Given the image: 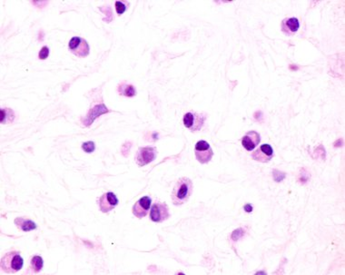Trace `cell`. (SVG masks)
<instances>
[{
    "instance_id": "6da1fadb",
    "label": "cell",
    "mask_w": 345,
    "mask_h": 275,
    "mask_svg": "<svg viewBox=\"0 0 345 275\" xmlns=\"http://www.w3.org/2000/svg\"><path fill=\"white\" fill-rule=\"evenodd\" d=\"M194 184L192 180L187 177L179 179L175 183L172 192V204L175 206H180L189 200L190 196L193 194Z\"/></svg>"
},
{
    "instance_id": "7a4b0ae2",
    "label": "cell",
    "mask_w": 345,
    "mask_h": 275,
    "mask_svg": "<svg viewBox=\"0 0 345 275\" xmlns=\"http://www.w3.org/2000/svg\"><path fill=\"white\" fill-rule=\"evenodd\" d=\"M1 269L6 274H16L23 268L24 260L17 251L6 252L1 258Z\"/></svg>"
},
{
    "instance_id": "3957f363",
    "label": "cell",
    "mask_w": 345,
    "mask_h": 275,
    "mask_svg": "<svg viewBox=\"0 0 345 275\" xmlns=\"http://www.w3.org/2000/svg\"><path fill=\"white\" fill-rule=\"evenodd\" d=\"M207 120V115L204 113L188 112L184 115V125L191 132L195 133L200 131Z\"/></svg>"
},
{
    "instance_id": "277c9868",
    "label": "cell",
    "mask_w": 345,
    "mask_h": 275,
    "mask_svg": "<svg viewBox=\"0 0 345 275\" xmlns=\"http://www.w3.org/2000/svg\"><path fill=\"white\" fill-rule=\"evenodd\" d=\"M170 217L169 208L167 204L160 201H155V204L151 207L150 220L154 223H163Z\"/></svg>"
},
{
    "instance_id": "5b68a950",
    "label": "cell",
    "mask_w": 345,
    "mask_h": 275,
    "mask_svg": "<svg viewBox=\"0 0 345 275\" xmlns=\"http://www.w3.org/2000/svg\"><path fill=\"white\" fill-rule=\"evenodd\" d=\"M69 50L78 58H86L89 55L90 47L86 39L80 36L72 37L69 43Z\"/></svg>"
},
{
    "instance_id": "8992f818",
    "label": "cell",
    "mask_w": 345,
    "mask_h": 275,
    "mask_svg": "<svg viewBox=\"0 0 345 275\" xmlns=\"http://www.w3.org/2000/svg\"><path fill=\"white\" fill-rule=\"evenodd\" d=\"M195 155L196 160L202 165H205L212 160L213 156V151L211 145L207 141L201 140L197 142L195 146Z\"/></svg>"
},
{
    "instance_id": "52a82bcc",
    "label": "cell",
    "mask_w": 345,
    "mask_h": 275,
    "mask_svg": "<svg viewBox=\"0 0 345 275\" xmlns=\"http://www.w3.org/2000/svg\"><path fill=\"white\" fill-rule=\"evenodd\" d=\"M157 156V149L155 147H140L135 156L138 167H142L152 163Z\"/></svg>"
},
{
    "instance_id": "ba28073f",
    "label": "cell",
    "mask_w": 345,
    "mask_h": 275,
    "mask_svg": "<svg viewBox=\"0 0 345 275\" xmlns=\"http://www.w3.org/2000/svg\"><path fill=\"white\" fill-rule=\"evenodd\" d=\"M118 202H119L118 198L114 193L112 192L105 193L98 199L99 210L104 213L111 212L118 205Z\"/></svg>"
},
{
    "instance_id": "9c48e42d",
    "label": "cell",
    "mask_w": 345,
    "mask_h": 275,
    "mask_svg": "<svg viewBox=\"0 0 345 275\" xmlns=\"http://www.w3.org/2000/svg\"><path fill=\"white\" fill-rule=\"evenodd\" d=\"M274 155H275V153H274L273 147L268 143H264V144L260 145V147H258L257 149L253 151L251 156H252L253 160L265 164V163L270 162L273 159Z\"/></svg>"
},
{
    "instance_id": "30bf717a",
    "label": "cell",
    "mask_w": 345,
    "mask_h": 275,
    "mask_svg": "<svg viewBox=\"0 0 345 275\" xmlns=\"http://www.w3.org/2000/svg\"><path fill=\"white\" fill-rule=\"evenodd\" d=\"M152 200L149 196H144L140 198L133 206V214L139 219L145 217L149 212Z\"/></svg>"
},
{
    "instance_id": "8fae6325",
    "label": "cell",
    "mask_w": 345,
    "mask_h": 275,
    "mask_svg": "<svg viewBox=\"0 0 345 275\" xmlns=\"http://www.w3.org/2000/svg\"><path fill=\"white\" fill-rule=\"evenodd\" d=\"M261 142V136L256 131H249L242 138V145L247 151H253Z\"/></svg>"
},
{
    "instance_id": "7c38bea8",
    "label": "cell",
    "mask_w": 345,
    "mask_h": 275,
    "mask_svg": "<svg viewBox=\"0 0 345 275\" xmlns=\"http://www.w3.org/2000/svg\"><path fill=\"white\" fill-rule=\"evenodd\" d=\"M299 20L296 17H286L281 23V30L282 33L286 34L287 36L296 34V32L299 30Z\"/></svg>"
},
{
    "instance_id": "4fadbf2b",
    "label": "cell",
    "mask_w": 345,
    "mask_h": 275,
    "mask_svg": "<svg viewBox=\"0 0 345 275\" xmlns=\"http://www.w3.org/2000/svg\"><path fill=\"white\" fill-rule=\"evenodd\" d=\"M14 224L17 229L23 232H30L37 228L36 224L27 217H17L14 220Z\"/></svg>"
},
{
    "instance_id": "5bb4252c",
    "label": "cell",
    "mask_w": 345,
    "mask_h": 275,
    "mask_svg": "<svg viewBox=\"0 0 345 275\" xmlns=\"http://www.w3.org/2000/svg\"><path fill=\"white\" fill-rule=\"evenodd\" d=\"M117 91L120 96H124L127 98H133L137 95L135 86H132V85H128L127 83H121L117 87Z\"/></svg>"
},
{
    "instance_id": "9a60e30c",
    "label": "cell",
    "mask_w": 345,
    "mask_h": 275,
    "mask_svg": "<svg viewBox=\"0 0 345 275\" xmlns=\"http://www.w3.org/2000/svg\"><path fill=\"white\" fill-rule=\"evenodd\" d=\"M15 119V113L10 108L0 109V121L1 124H10Z\"/></svg>"
},
{
    "instance_id": "2e32d148",
    "label": "cell",
    "mask_w": 345,
    "mask_h": 275,
    "mask_svg": "<svg viewBox=\"0 0 345 275\" xmlns=\"http://www.w3.org/2000/svg\"><path fill=\"white\" fill-rule=\"evenodd\" d=\"M43 265H44L43 259L40 256H38V255L33 256L32 259H31V261H30V268L32 269L33 273H34V274L39 273L42 268H43Z\"/></svg>"
},
{
    "instance_id": "e0dca14e",
    "label": "cell",
    "mask_w": 345,
    "mask_h": 275,
    "mask_svg": "<svg viewBox=\"0 0 345 275\" xmlns=\"http://www.w3.org/2000/svg\"><path fill=\"white\" fill-rule=\"evenodd\" d=\"M127 5L128 3L125 1H116L115 2V10L118 15L124 14L125 11L127 10Z\"/></svg>"
},
{
    "instance_id": "ac0fdd59",
    "label": "cell",
    "mask_w": 345,
    "mask_h": 275,
    "mask_svg": "<svg viewBox=\"0 0 345 275\" xmlns=\"http://www.w3.org/2000/svg\"><path fill=\"white\" fill-rule=\"evenodd\" d=\"M82 149H83L84 152L87 153V154H91L96 150V143L92 142V141H88V142H86V143H83Z\"/></svg>"
},
{
    "instance_id": "d6986e66",
    "label": "cell",
    "mask_w": 345,
    "mask_h": 275,
    "mask_svg": "<svg viewBox=\"0 0 345 275\" xmlns=\"http://www.w3.org/2000/svg\"><path fill=\"white\" fill-rule=\"evenodd\" d=\"M48 56H49V48L47 46H43L38 54V58L41 60H45Z\"/></svg>"
},
{
    "instance_id": "ffe728a7",
    "label": "cell",
    "mask_w": 345,
    "mask_h": 275,
    "mask_svg": "<svg viewBox=\"0 0 345 275\" xmlns=\"http://www.w3.org/2000/svg\"><path fill=\"white\" fill-rule=\"evenodd\" d=\"M244 210L247 212H251L253 211V206H252L250 204H247V205L244 206Z\"/></svg>"
}]
</instances>
